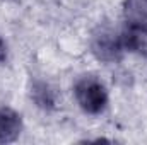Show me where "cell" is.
Listing matches in <instances>:
<instances>
[{
  "label": "cell",
  "mask_w": 147,
  "mask_h": 145,
  "mask_svg": "<svg viewBox=\"0 0 147 145\" xmlns=\"http://www.w3.org/2000/svg\"><path fill=\"white\" fill-rule=\"evenodd\" d=\"M22 132L21 116L10 108H0V144L14 142Z\"/></svg>",
  "instance_id": "3"
},
{
  "label": "cell",
  "mask_w": 147,
  "mask_h": 145,
  "mask_svg": "<svg viewBox=\"0 0 147 145\" xmlns=\"http://www.w3.org/2000/svg\"><path fill=\"white\" fill-rule=\"evenodd\" d=\"M74 94L79 106L89 114H99L108 104V91L105 84L91 75H86L77 80Z\"/></svg>",
  "instance_id": "1"
},
{
  "label": "cell",
  "mask_w": 147,
  "mask_h": 145,
  "mask_svg": "<svg viewBox=\"0 0 147 145\" xmlns=\"http://www.w3.org/2000/svg\"><path fill=\"white\" fill-rule=\"evenodd\" d=\"M121 41L127 50L147 56V26L127 22V28L121 33Z\"/></svg>",
  "instance_id": "4"
},
{
  "label": "cell",
  "mask_w": 147,
  "mask_h": 145,
  "mask_svg": "<svg viewBox=\"0 0 147 145\" xmlns=\"http://www.w3.org/2000/svg\"><path fill=\"white\" fill-rule=\"evenodd\" d=\"M92 53L103 60V62H116L121 56L123 51V41H121V34H118L116 31H113L111 26H99L98 31L92 36V43H91Z\"/></svg>",
  "instance_id": "2"
},
{
  "label": "cell",
  "mask_w": 147,
  "mask_h": 145,
  "mask_svg": "<svg viewBox=\"0 0 147 145\" xmlns=\"http://www.w3.org/2000/svg\"><path fill=\"white\" fill-rule=\"evenodd\" d=\"M7 60V44H5V41L0 38V63H3Z\"/></svg>",
  "instance_id": "7"
},
{
  "label": "cell",
  "mask_w": 147,
  "mask_h": 145,
  "mask_svg": "<svg viewBox=\"0 0 147 145\" xmlns=\"http://www.w3.org/2000/svg\"><path fill=\"white\" fill-rule=\"evenodd\" d=\"M123 12L128 24L147 26V0H127Z\"/></svg>",
  "instance_id": "5"
},
{
  "label": "cell",
  "mask_w": 147,
  "mask_h": 145,
  "mask_svg": "<svg viewBox=\"0 0 147 145\" xmlns=\"http://www.w3.org/2000/svg\"><path fill=\"white\" fill-rule=\"evenodd\" d=\"M31 97L34 99L39 108L43 109H51L55 108V92L51 91V87L46 82L36 80L31 87Z\"/></svg>",
  "instance_id": "6"
}]
</instances>
